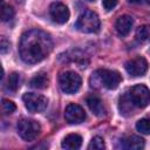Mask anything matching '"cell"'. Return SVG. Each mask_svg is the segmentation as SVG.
Instances as JSON below:
<instances>
[{
  "label": "cell",
  "mask_w": 150,
  "mask_h": 150,
  "mask_svg": "<svg viewBox=\"0 0 150 150\" xmlns=\"http://www.w3.org/2000/svg\"><path fill=\"white\" fill-rule=\"evenodd\" d=\"M53 49V41L49 34L41 29H30L21 35L19 53L26 63H38L46 59Z\"/></svg>",
  "instance_id": "obj_1"
},
{
  "label": "cell",
  "mask_w": 150,
  "mask_h": 150,
  "mask_svg": "<svg viewBox=\"0 0 150 150\" xmlns=\"http://www.w3.org/2000/svg\"><path fill=\"white\" fill-rule=\"evenodd\" d=\"M101 26L98 15L93 11H84L76 20L75 27L83 33H96Z\"/></svg>",
  "instance_id": "obj_2"
},
{
  "label": "cell",
  "mask_w": 150,
  "mask_h": 150,
  "mask_svg": "<svg viewBox=\"0 0 150 150\" xmlns=\"http://www.w3.org/2000/svg\"><path fill=\"white\" fill-rule=\"evenodd\" d=\"M59 84L63 93L70 95V94H75L80 89L82 84V80L80 75L76 74L75 71H63L59 76Z\"/></svg>",
  "instance_id": "obj_3"
},
{
  "label": "cell",
  "mask_w": 150,
  "mask_h": 150,
  "mask_svg": "<svg viewBox=\"0 0 150 150\" xmlns=\"http://www.w3.org/2000/svg\"><path fill=\"white\" fill-rule=\"evenodd\" d=\"M18 134L19 136L25 139V141H33L35 139L40 131H41V127L40 124L34 121V120H28V118H22L18 122Z\"/></svg>",
  "instance_id": "obj_4"
},
{
  "label": "cell",
  "mask_w": 150,
  "mask_h": 150,
  "mask_svg": "<svg viewBox=\"0 0 150 150\" xmlns=\"http://www.w3.org/2000/svg\"><path fill=\"white\" fill-rule=\"evenodd\" d=\"M93 77H95L102 86L108 89H116L122 81L118 71L109 69H98L95 71V74H93Z\"/></svg>",
  "instance_id": "obj_5"
},
{
  "label": "cell",
  "mask_w": 150,
  "mask_h": 150,
  "mask_svg": "<svg viewBox=\"0 0 150 150\" xmlns=\"http://www.w3.org/2000/svg\"><path fill=\"white\" fill-rule=\"evenodd\" d=\"M128 95L136 108H145L150 103V90L144 84L134 86Z\"/></svg>",
  "instance_id": "obj_6"
},
{
  "label": "cell",
  "mask_w": 150,
  "mask_h": 150,
  "mask_svg": "<svg viewBox=\"0 0 150 150\" xmlns=\"http://www.w3.org/2000/svg\"><path fill=\"white\" fill-rule=\"evenodd\" d=\"M22 100H23L26 108L30 112H41L48 105V100L43 95H40V94L26 93L22 96Z\"/></svg>",
  "instance_id": "obj_7"
},
{
  "label": "cell",
  "mask_w": 150,
  "mask_h": 150,
  "mask_svg": "<svg viewBox=\"0 0 150 150\" xmlns=\"http://www.w3.org/2000/svg\"><path fill=\"white\" fill-rule=\"evenodd\" d=\"M125 70L131 76H142L148 70V62L143 56H137L125 63Z\"/></svg>",
  "instance_id": "obj_8"
},
{
  "label": "cell",
  "mask_w": 150,
  "mask_h": 150,
  "mask_svg": "<svg viewBox=\"0 0 150 150\" xmlns=\"http://www.w3.org/2000/svg\"><path fill=\"white\" fill-rule=\"evenodd\" d=\"M64 118L70 124H79L86 120V112L81 105L75 104V103H70L66 107Z\"/></svg>",
  "instance_id": "obj_9"
},
{
  "label": "cell",
  "mask_w": 150,
  "mask_h": 150,
  "mask_svg": "<svg viewBox=\"0 0 150 150\" xmlns=\"http://www.w3.org/2000/svg\"><path fill=\"white\" fill-rule=\"evenodd\" d=\"M49 14L52 16V19L56 22V23H66L69 19V9L66 5H63L62 2H53L49 7Z\"/></svg>",
  "instance_id": "obj_10"
},
{
  "label": "cell",
  "mask_w": 150,
  "mask_h": 150,
  "mask_svg": "<svg viewBox=\"0 0 150 150\" xmlns=\"http://www.w3.org/2000/svg\"><path fill=\"white\" fill-rule=\"evenodd\" d=\"M134 26V19L130 15H121L116 21V30L121 36H125L130 33Z\"/></svg>",
  "instance_id": "obj_11"
},
{
  "label": "cell",
  "mask_w": 150,
  "mask_h": 150,
  "mask_svg": "<svg viewBox=\"0 0 150 150\" xmlns=\"http://www.w3.org/2000/svg\"><path fill=\"white\" fill-rule=\"evenodd\" d=\"M87 104L89 107V109L96 115V116H103L105 115V108L104 104L102 102V100L95 95L88 96L87 97Z\"/></svg>",
  "instance_id": "obj_12"
},
{
  "label": "cell",
  "mask_w": 150,
  "mask_h": 150,
  "mask_svg": "<svg viewBox=\"0 0 150 150\" xmlns=\"http://www.w3.org/2000/svg\"><path fill=\"white\" fill-rule=\"evenodd\" d=\"M82 144V137L77 134H69L62 141V148L67 150H76Z\"/></svg>",
  "instance_id": "obj_13"
},
{
  "label": "cell",
  "mask_w": 150,
  "mask_h": 150,
  "mask_svg": "<svg viewBox=\"0 0 150 150\" xmlns=\"http://www.w3.org/2000/svg\"><path fill=\"white\" fill-rule=\"evenodd\" d=\"M123 148L125 149H131V150H138V149H143L144 148V139L139 136L132 135L129 136L127 138L123 139Z\"/></svg>",
  "instance_id": "obj_14"
},
{
  "label": "cell",
  "mask_w": 150,
  "mask_h": 150,
  "mask_svg": "<svg viewBox=\"0 0 150 150\" xmlns=\"http://www.w3.org/2000/svg\"><path fill=\"white\" fill-rule=\"evenodd\" d=\"M29 86L32 88L35 89H43L48 86V76L46 73H40L38 75H35L30 81H29Z\"/></svg>",
  "instance_id": "obj_15"
},
{
  "label": "cell",
  "mask_w": 150,
  "mask_h": 150,
  "mask_svg": "<svg viewBox=\"0 0 150 150\" xmlns=\"http://www.w3.org/2000/svg\"><path fill=\"white\" fill-rule=\"evenodd\" d=\"M135 38L138 42L144 43L150 40V25H142L136 29Z\"/></svg>",
  "instance_id": "obj_16"
},
{
  "label": "cell",
  "mask_w": 150,
  "mask_h": 150,
  "mask_svg": "<svg viewBox=\"0 0 150 150\" xmlns=\"http://www.w3.org/2000/svg\"><path fill=\"white\" fill-rule=\"evenodd\" d=\"M20 82H21L20 74H18V73H12V74L8 76V80H7V90L11 91V93L16 91L18 88L20 87Z\"/></svg>",
  "instance_id": "obj_17"
},
{
  "label": "cell",
  "mask_w": 150,
  "mask_h": 150,
  "mask_svg": "<svg viewBox=\"0 0 150 150\" xmlns=\"http://www.w3.org/2000/svg\"><path fill=\"white\" fill-rule=\"evenodd\" d=\"M0 5H1V20L2 21H9V20H12L13 16H14V14H15L14 8L11 5L6 4L4 0L0 1Z\"/></svg>",
  "instance_id": "obj_18"
},
{
  "label": "cell",
  "mask_w": 150,
  "mask_h": 150,
  "mask_svg": "<svg viewBox=\"0 0 150 150\" xmlns=\"http://www.w3.org/2000/svg\"><path fill=\"white\" fill-rule=\"evenodd\" d=\"M134 107H135V105L132 104V102H131V100H130L128 93L124 94L123 96H121V98H120V109H121V111H122L123 114H125V112H131Z\"/></svg>",
  "instance_id": "obj_19"
},
{
  "label": "cell",
  "mask_w": 150,
  "mask_h": 150,
  "mask_svg": "<svg viewBox=\"0 0 150 150\" xmlns=\"http://www.w3.org/2000/svg\"><path fill=\"white\" fill-rule=\"evenodd\" d=\"M136 129L141 134L144 135H150V120L148 118H142L136 123Z\"/></svg>",
  "instance_id": "obj_20"
},
{
  "label": "cell",
  "mask_w": 150,
  "mask_h": 150,
  "mask_svg": "<svg viewBox=\"0 0 150 150\" xmlns=\"http://www.w3.org/2000/svg\"><path fill=\"white\" fill-rule=\"evenodd\" d=\"M104 148H105L104 141H103V138H101L100 136H95V137L90 141V143H89V145H88V149H89V150H103Z\"/></svg>",
  "instance_id": "obj_21"
},
{
  "label": "cell",
  "mask_w": 150,
  "mask_h": 150,
  "mask_svg": "<svg viewBox=\"0 0 150 150\" xmlns=\"http://www.w3.org/2000/svg\"><path fill=\"white\" fill-rule=\"evenodd\" d=\"M1 109H2V112L5 115H9V114H12V112L15 111L16 107H15V104L12 101L4 98L2 100V103H1Z\"/></svg>",
  "instance_id": "obj_22"
},
{
  "label": "cell",
  "mask_w": 150,
  "mask_h": 150,
  "mask_svg": "<svg viewBox=\"0 0 150 150\" xmlns=\"http://www.w3.org/2000/svg\"><path fill=\"white\" fill-rule=\"evenodd\" d=\"M9 46H11L9 41L5 36H2L1 38V42H0V52H1V54H6L9 50Z\"/></svg>",
  "instance_id": "obj_23"
},
{
  "label": "cell",
  "mask_w": 150,
  "mask_h": 150,
  "mask_svg": "<svg viewBox=\"0 0 150 150\" xmlns=\"http://www.w3.org/2000/svg\"><path fill=\"white\" fill-rule=\"evenodd\" d=\"M117 1L118 0H102V6L105 11H111L117 5Z\"/></svg>",
  "instance_id": "obj_24"
},
{
  "label": "cell",
  "mask_w": 150,
  "mask_h": 150,
  "mask_svg": "<svg viewBox=\"0 0 150 150\" xmlns=\"http://www.w3.org/2000/svg\"><path fill=\"white\" fill-rule=\"evenodd\" d=\"M129 2H131V4H141V2H143V0H128Z\"/></svg>",
  "instance_id": "obj_25"
},
{
  "label": "cell",
  "mask_w": 150,
  "mask_h": 150,
  "mask_svg": "<svg viewBox=\"0 0 150 150\" xmlns=\"http://www.w3.org/2000/svg\"><path fill=\"white\" fill-rule=\"evenodd\" d=\"M146 2H148V4H149V5H150V0H146Z\"/></svg>",
  "instance_id": "obj_26"
},
{
  "label": "cell",
  "mask_w": 150,
  "mask_h": 150,
  "mask_svg": "<svg viewBox=\"0 0 150 150\" xmlns=\"http://www.w3.org/2000/svg\"><path fill=\"white\" fill-rule=\"evenodd\" d=\"M88 1H95V0H88Z\"/></svg>",
  "instance_id": "obj_27"
},
{
  "label": "cell",
  "mask_w": 150,
  "mask_h": 150,
  "mask_svg": "<svg viewBox=\"0 0 150 150\" xmlns=\"http://www.w3.org/2000/svg\"><path fill=\"white\" fill-rule=\"evenodd\" d=\"M18 1H19V0H18Z\"/></svg>",
  "instance_id": "obj_28"
}]
</instances>
